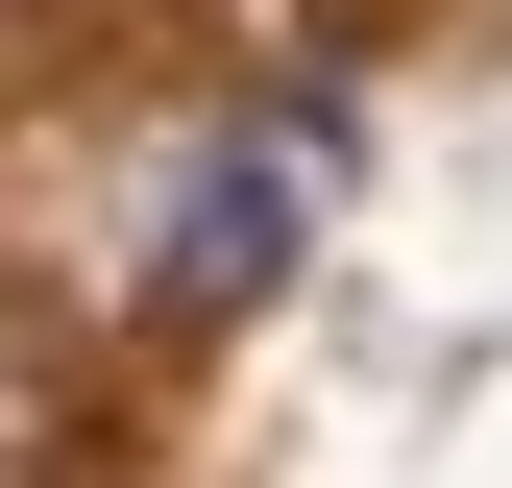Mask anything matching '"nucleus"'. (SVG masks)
<instances>
[{"instance_id": "f257e3e1", "label": "nucleus", "mask_w": 512, "mask_h": 488, "mask_svg": "<svg viewBox=\"0 0 512 488\" xmlns=\"http://www.w3.org/2000/svg\"><path fill=\"white\" fill-rule=\"evenodd\" d=\"M293 220H317V147H293V122H269V147H220L196 220H171V318H244V293L293 269Z\"/></svg>"}, {"instance_id": "f03ea898", "label": "nucleus", "mask_w": 512, "mask_h": 488, "mask_svg": "<svg viewBox=\"0 0 512 488\" xmlns=\"http://www.w3.org/2000/svg\"><path fill=\"white\" fill-rule=\"evenodd\" d=\"M0 488H49V464H25V440H0Z\"/></svg>"}]
</instances>
